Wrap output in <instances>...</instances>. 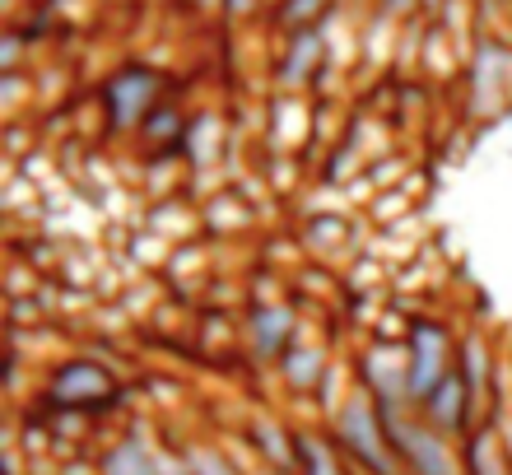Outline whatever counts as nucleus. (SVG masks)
<instances>
[{"label":"nucleus","mask_w":512,"mask_h":475,"mask_svg":"<svg viewBox=\"0 0 512 475\" xmlns=\"http://www.w3.org/2000/svg\"><path fill=\"white\" fill-rule=\"evenodd\" d=\"M336 448L345 457L364 466L368 475H401V462L391 452L387 424H382V410L368 401V396H350L336 415Z\"/></svg>","instance_id":"nucleus-2"},{"label":"nucleus","mask_w":512,"mask_h":475,"mask_svg":"<svg viewBox=\"0 0 512 475\" xmlns=\"http://www.w3.org/2000/svg\"><path fill=\"white\" fill-rule=\"evenodd\" d=\"M191 466H196V475H238L224 452H210V448H196V452H191Z\"/></svg>","instance_id":"nucleus-16"},{"label":"nucleus","mask_w":512,"mask_h":475,"mask_svg":"<svg viewBox=\"0 0 512 475\" xmlns=\"http://www.w3.org/2000/svg\"><path fill=\"white\" fill-rule=\"evenodd\" d=\"M177 126H182V117H177V108H154V117L145 122V136L149 140H173Z\"/></svg>","instance_id":"nucleus-15"},{"label":"nucleus","mask_w":512,"mask_h":475,"mask_svg":"<svg viewBox=\"0 0 512 475\" xmlns=\"http://www.w3.org/2000/svg\"><path fill=\"white\" fill-rule=\"evenodd\" d=\"M256 438L266 443V457H270L275 466H284V471H289V466H298L294 448H284V434L275 429V424H256Z\"/></svg>","instance_id":"nucleus-14"},{"label":"nucleus","mask_w":512,"mask_h":475,"mask_svg":"<svg viewBox=\"0 0 512 475\" xmlns=\"http://www.w3.org/2000/svg\"><path fill=\"white\" fill-rule=\"evenodd\" d=\"M56 406H75V410H103L108 401H117V382L103 373L98 364H66L52 378L47 392Z\"/></svg>","instance_id":"nucleus-5"},{"label":"nucleus","mask_w":512,"mask_h":475,"mask_svg":"<svg viewBox=\"0 0 512 475\" xmlns=\"http://www.w3.org/2000/svg\"><path fill=\"white\" fill-rule=\"evenodd\" d=\"M103 475H159V452L149 448L145 438H122V443L108 452Z\"/></svg>","instance_id":"nucleus-7"},{"label":"nucleus","mask_w":512,"mask_h":475,"mask_svg":"<svg viewBox=\"0 0 512 475\" xmlns=\"http://www.w3.org/2000/svg\"><path fill=\"white\" fill-rule=\"evenodd\" d=\"M378 410L382 424H387L391 452L410 475H461L443 429H433L424 415H405V406H378Z\"/></svg>","instance_id":"nucleus-1"},{"label":"nucleus","mask_w":512,"mask_h":475,"mask_svg":"<svg viewBox=\"0 0 512 475\" xmlns=\"http://www.w3.org/2000/svg\"><path fill=\"white\" fill-rule=\"evenodd\" d=\"M457 368L452 359V336L447 326L438 322H415L410 326V350H405V387H410V401H424V396L438 387Z\"/></svg>","instance_id":"nucleus-3"},{"label":"nucleus","mask_w":512,"mask_h":475,"mask_svg":"<svg viewBox=\"0 0 512 475\" xmlns=\"http://www.w3.org/2000/svg\"><path fill=\"white\" fill-rule=\"evenodd\" d=\"M457 373H461V382L471 387V396L485 392V382H489V350H485V340H480V336H471L466 345H461Z\"/></svg>","instance_id":"nucleus-10"},{"label":"nucleus","mask_w":512,"mask_h":475,"mask_svg":"<svg viewBox=\"0 0 512 475\" xmlns=\"http://www.w3.org/2000/svg\"><path fill=\"white\" fill-rule=\"evenodd\" d=\"M159 475H196L191 457H159Z\"/></svg>","instance_id":"nucleus-17"},{"label":"nucleus","mask_w":512,"mask_h":475,"mask_svg":"<svg viewBox=\"0 0 512 475\" xmlns=\"http://www.w3.org/2000/svg\"><path fill=\"white\" fill-rule=\"evenodd\" d=\"M252 10V0H224V14H247Z\"/></svg>","instance_id":"nucleus-18"},{"label":"nucleus","mask_w":512,"mask_h":475,"mask_svg":"<svg viewBox=\"0 0 512 475\" xmlns=\"http://www.w3.org/2000/svg\"><path fill=\"white\" fill-rule=\"evenodd\" d=\"M322 14H326V0H284V5H280V19L294 28V33L312 28Z\"/></svg>","instance_id":"nucleus-13"},{"label":"nucleus","mask_w":512,"mask_h":475,"mask_svg":"<svg viewBox=\"0 0 512 475\" xmlns=\"http://www.w3.org/2000/svg\"><path fill=\"white\" fill-rule=\"evenodd\" d=\"M326 438L317 434H294V457H298V475H340V462Z\"/></svg>","instance_id":"nucleus-9"},{"label":"nucleus","mask_w":512,"mask_h":475,"mask_svg":"<svg viewBox=\"0 0 512 475\" xmlns=\"http://www.w3.org/2000/svg\"><path fill=\"white\" fill-rule=\"evenodd\" d=\"M103 103H108V122L117 131H131V126L149 122L154 108H159V75L145 66H126L117 70L103 89Z\"/></svg>","instance_id":"nucleus-4"},{"label":"nucleus","mask_w":512,"mask_h":475,"mask_svg":"<svg viewBox=\"0 0 512 475\" xmlns=\"http://www.w3.org/2000/svg\"><path fill=\"white\" fill-rule=\"evenodd\" d=\"M289 326H294V317L284 313V308H266V313L256 317V331H252V345H256V354H275L289 340Z\"/></svg>","instance_id":"nucleus-11"},{"label":"nucleus","mask_w":512,"mask_h":475,"mask_svg":"<svg viewBox=\"0 0 512 475\" xmlns=\"http://www.w3.org/2000/svg\"><path fill=\"white\" fill-rule=\"evenodd\" d=\"M317 56H322V38H317V28H303V33H294V42H289V56H284V80H303V75L317 66Z\"/></svg>","instance_id":"nucleus-12"},{"label":"nucleus","mask_w":512,"mask_h":475,"mask_svg":"<svg viewBox=\"0 0 512 475\" xmlns=\"http://www.w3.org/2000/svg\"><path fill=\"white\" fill-rule=\"evenodd\" d=\"M466 475H512L508 443H499L494 434H475L466 448Z\"/></svg>","instance_id":"nucleus-8"},{"label":"nucleus","mask_w":512,"mask_h":475,"mask_svg":"<svg viewBox=\"0 0 512 475\" xmlns=\"http://www.w3.org/2000/svg\"><path fill=\"white\" fill-rule=\"evenodd\" d=\"M471 406H475V396L471 387L461 382V373L452 368L438 387H433L424 401H419V415L433 424V429H443V434H461L466 429V420H471Z\"/></svg>","instance_id":"nucleus-6"}]
</instances>
